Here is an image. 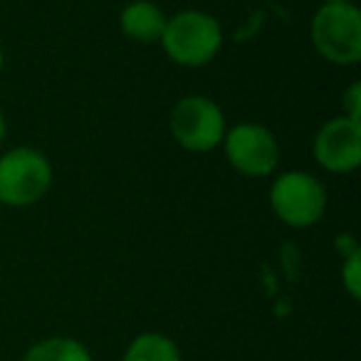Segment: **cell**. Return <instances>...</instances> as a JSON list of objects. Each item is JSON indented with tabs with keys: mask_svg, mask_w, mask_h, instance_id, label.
Segmentation results:
<instances>
[{
	"mask_svg": "<svg viewBox=\"0 0 361 361\" xmlns=\"http://www.w3.org/2000/svg\"><path fill=\"white\" fill-rule=\"evenodd\" d=\"M166 55L180 67H203L218 57L223 47V27L211 13L180 11L166 20L161 35Z\"/></svg>",
	"mask_w": 361,
	"mask_h": 361,
	"instance_id": "cell-1",
	"label": "cell"
},
{
	"mask_svg": "<svg viewBox=\"0 0 361 361\" xmlns=\"http://www.w3.org/2000/svg\"><path fill=\"white\" fill-rule=\"evenodd\" d=\"M314 50L336 67L361 62V13L354 3H322L310 25Z\"/></svg>",
	"mask_w": 361,
	"mask_h": 361,
	"instance_id": "cell-2",
	"label": "cell"
},
{
	"mask_svg": "<svg viewBox=\"0 0 361 361\" xmlns=\"http://www.w3.org/2000/svg\"><path fill=\"white\" fill-rule=\"evenodd\" d=\"M52 166L47 156L30 146H18L0 156V203L27 208L47 196Z\"/></svg>",
	"mask_w": 361,
	"mask_h": 361,
	"instance_id": "cell-3",
	"label": "cell"
},
{
	"mask_svg": "<svg viewBox=\"0 0 361 361\" xmlns=\"http://www.w3.org/2000/svg\"><path fill=\"white\" fill-rule=\"evenodd\" d=\"M270 208L285 226L312 228L326 213V188L307 171H282L270 186Z\"/></svg>",
	"mask_w": 361,
	"mask_h": 361,
	"instance_id": "cell-4",
	"label": "cell"
},
{
	"mask_svg": "<svg viewBox=\"0 0 361 361\" xmlns=\"http://www.w3.org/2000/svg\"><path fill=\"white\" fill-rule=\"evenodd\" d=\"M171 134L176 144L193 154H206L226 139V114L211 97L188 94L178 99L171 109Z\"/></svg>",
	"mask_w": 361,
	"mask_h": 361,
	"instance_id": "cell-5",
	"label": "cell"
},
{
	"mask_svg": "<svg viewBox=\"0 0 361 361\" xmlns=\"http://www.w3.org/2000/svg\"><path fill=\"white\" fill-rule=\"evenodd\" d=\"M223 146H226L228 164L247 178L272 176L280 164V144L275 134L262 124L245 121L233 126L231 131H226Z\"/></svg>",
	"mask_w": 361,
	"mask_h": 361,
	"instance_id": "cell-6",
	"label": "cell"
},
{
	"mask_svg": "<svg viewBox=\"0 0 361 361\" xmlns=\"http://www.w3.org/2000/svg\"><path fill=\"white\" fill-rule=\"evenodd\" d=\"M314 161L329 173H351L361 164V121L346 116L329 119L312 144Z\"/></svg>",
	"mask_w": 361,
	"mask_h": 361,
	"instance_id": "cell-7",
	"label": "cell"
},
{
	"mask_svg": "<svg viewBox=\"0 0 361 361\" xmlns=\"http://www.w3.org/2000/svg\"><path fill=\"white\" fill-rule=\"evenodd\" d=\"M166 20H169V16L156 3H151V0H134V3H129L121 11L119 27L129 40L151 45V42L161 40V35L166 30Z\"/></svg>",
	"mask_w": 361,
	"mask_h": 361,
	"instance_id": "cell-8",
	"label": "cell"
},
{
	"mask_svg": "<svg viewBox=\"0 0 361 361\" xmlns=\"http://www.w3.org/2000/svg\"><path fill=\"white\" fill-rule=\"evenodd\" d=\"M121 361H183V354L169 334L141 331L126 344Z\"/></svg>",
	"mask_w": 361,
	"mask_h": 361,
	"instance_id": "cell-9",
	"label": "cell"
},
{
	"mask_svg": "<svg viewBox=\"0 0 361 361\" xmlns=\"http://www.w3.org/2000/svg\"><path fill=\"white\" fill-rule=\"evenodd\" d=\"M20 361H94L90 346L75 336H45L23 354Z\"/></svg>",
	"mask_w": 361,
	"mask_h": 361,
	"instance_id": "cell-10",
	"label": "cell"
},
{
	"mask_svg": "<svg viewBox=\"0 0 361 361\" xmlns=\"http://www.w3.org/2000/svg\"><path fill=\"white\" fill-rule=\"evenodd\" d=\"M341 287L354 302L361 300V250L346 252L344 262H341Z\"/></svg>",
	"mask_w": 361,
	"mask_h": 361,
	"instance_id": "cell-11",
	"label": "cell"
},
{
	"mask_svg": "<svg viewBox=\"0 0 361 361\" xmlns=\"http://www.w3.org/2000/svg\"><path fill=\"white\" fill-rule=\"evenodd\" d=\"M341 116L351 121H359L361 116V85L359 82H351L346 87L344 97H341Z\"/></svg>",
	"mask_w": 361,
	"mask_h": 361,
	"instance_id": "cell-12",
	"label": "cell"
},
{
	"mask_svg": "<svg viewBox=\"0 0 361 361\" xmlns=\"http://www.w3.org/2000/svg\"><path fill=\"white\" fill-rule=\"evenodd\" d=\"M6 131H8V124H6V114L0 111V141L6 139Z\"/></svg>",
	"mask_w": 361,
	"mask_h": 361,
	"instance_id": "cell-13",
	"label": "cell"
},
{
	"mask_svg": "<svg viewBox=\"0 0 361 361\" xmlns=\"http://www.w3.org/2000/svg\"><path fill=\"white\" fill-rule=\"evenodd\" d=\"M3 65H6V55H3V50H0V70H3Z\"/></svg>",
	"mask_w": 361,
	"mask_h": 361,
	"instance_id": "cell-14",
	"label": "cell"
},
{
	"mask_svg": "<svg viewBox=\"0 0 361 361\" xmlns=\"http://www.w3.org/2000/svg\"><path fill=\"white\" fill-rule=\"evenodd\" d=\"M322 3H349V0H322Z\"/></svg>",
	"mask_w": 361,
	"mask_h": 361,
	"instance_id": "cell-15",
	"label": "cell"
}]
</instances>
